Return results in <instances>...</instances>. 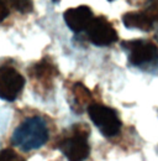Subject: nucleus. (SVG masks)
I'll use <instances>...</instances> for the list:
<instances>
[{"mask_svg": "<svg viewBox=\"0 0 158 161\" xmlns=\"http://www.w3.org/2000/svg\"><path fill=\"white\" fill-rule=\"evenodd\" d=\"M48 140V128L41 117H30L14 130L11 142L24 151L40 149Z\"/></svg>", "mask_w": 158, "mask_h": 161, "instance_id": "nucleus-1", "label": "nucleus"}, {"mask_svg": "<svg viewBox=\"0 0 158 161\" xmlns=\"http://www.w3.org/2000/svg\"><path fill=\"white\" fill-rule=\"evenodd\" d=\"M88 135L89 130L87 126H73L72 133L59 141V150L68 161H85L88 159L90 154Z\"/></svg>", "mask_w": 158, "mask_h": 161, "instance_id": "nucleus-2", "label": "nucleus"}, {"mask_svg": "<svg viewBox=\"0 0 158 161\" xmlns=\"http://www.w3.org/2000/svg\"><path fill=\"white\" fill-rule=\"evenodd\" d=\"M88 114L103 135L111 138L120 133L121 120L118 118V113L110 107L98 103L90 104L88 107Z\"/></svg>", "mask_w": 158, "mask_h": 161, "instance_id": "nucleus-3", "label": "nucleus"}, {"mask_svg": "<svg viewBox=\"0 0 158 161\" xmlns=\"http://www.w3.org/2000/svg\"><path fill=\"white\" fill-rule=\"evenodd\" d=\"M131 64L142 67L158 61L157 46L147 40H131L122 42Z\"/></svg>", "mask_w": 158, "mask_h": 161, "instance_id": "nucleus-4", "label": "nucleus"}, {"mask_svg": "<svg viewBox=\"0 0 158 161\" xmlns=\"http://www.w3.org/2000/svg\"><path fill=\"white\" fill-rule=\"evenodd\" d=\"M25 78L19 71L9 64L0 66V99L15 101L22 92Z\"/></svg>", "mask_w": 158, "mask_h": 161, "instance_id": "nucleus-5", "label": "nucleus"}, {"mask_svg": "<svg viewBox=\"0 0 158 161\" xmlns=\"http://www.w3.org/2000/svg\"><path fill=\"white\" fill-rule=\"evenodd\" d=\"M85 32L89 41L97 46H109L118 40V32L115 27L103 16L93 18Z\"/></svg>", "mask_w": 158, "mask_h": 161, "instance_id": "nucleus-6", "label": "nucleus"}, {"mask_svg": "<svg viewBox=\"0 0 158 161\" xmlns=\"http://www.w3.org/2000/svg\"><path fill=\"white\" fill-rule=\"evenodd\" d=\"M94 15L89 6L82 5L77 8H71L63 14V19L66 21L67 26L73 32H82L88 29L90 22L93 20Z\"/></svg>", "mask_w": 158, "mask_h": 161, "instance_id": "nucleus-7", "label": "nucleus"}, {"mask_svg": "<svg viewBox=\"0 0 158 161\" xmlns=\"http://www.w3.org/2000/svg\"><path fill=\"white\" fill-rule=\"evenodd\" d=\"M122 22L127 29H138V30L148 31L152 29L156 21L146 11H141V13H126L122 16Z\"/></svg>", "mask_w": 158, "mask_h": 161, "instance_id": "nucleus-8", "label": "nucleus"}, {"mask_svg": "<svg viewBox=\"0 0 158 161\" xmlns=\"http://www.w3.org/2000/svg\"><path fill=\"white\" fill-rule=\"evenodd\" d=\"M10 3H11V5L16 9V10H19L21 13H29V11H31V9H32V3H31V0H9Z\"/></svg>", "mask_w": 158, "mask_h": 161, "instance_id": "nucleus-9", "label": "nucleus"}, {"mask_svg": "<svg viewBox=\"0 0 158 161\" xmlns=\"http://www.w3.org/2000/svg\"><path fill=\"white\" fill-rule=\"evenodd\" d=\"M0 161H24L11 149H5L0 151Z\"/></svg>", "mask_w": 158, "mask_h": 161, "instance_id": "nucleus-10", "label": "nucleus"}, {"mask_svg": "<svg viewBox=\"0 0 158 161\" xmlns=\"http://www.w3.org/2000/svg\"><path fill=\"white\" fill-rule=\"evenodd\" d=\"M9 15V8L6 0H0V21H3Z\"/></svg>", "mask_w": 158, "mask_h": 161, "instance_id": "nucleus-11", "label": "nucleus"}, {"mask_svg": "<svg viewBox=\"0 0 158 161\" xmlns=\"http://www.w3.org/2000/svg\"><path fill=\"white\" fill-rule=\"evenodd\" d=\"M53 1H58V0H53Z\"/></svg>", "mask_w": 158, "mask_h": 161, "instance_id": "nucleus-12", "label": "nucleus"}]
</instances>
